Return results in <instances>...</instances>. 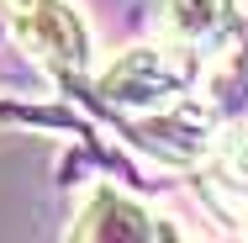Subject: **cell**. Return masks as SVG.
Wrapping results in <instances>:
<instances>
[{"mask_svg": "<svg viewBox=\"0 0 248 243\" xmlns=\"http://www.w3.org/2000/svg\"><path fill=\"white\" fill-rule=\"evenodd\" d=\"M238 21L232 0H158V37L169 53H206L217 48Z\"/></svg>", "mask_w": 248, "mask_h": 243, "instance_id": "4", "label": "cell"}, {"mask_svg": "<svg viewBox=\"0 0 248 243\" xmlns=\"http://www.w3.org/2000/svg\"><path fill=\"white\" fill-rule=\"evenodd\" d=\"M190 90V69L180 58H169L164 48H132L122 53L106 74H100V96L127 116H158L169 106H180Z\"/></svg>", "mask_w": 248, "mask_h": 243, "instance_id": "1", "label": "cell"}, {"mask_svg": "<svg viewBox=\"0 0 248 243\" xmlns=\"http://www.w3.org/2000/svg\"><path fill=\"white\" fill-rule=\"evenodd\" d=\"M69 238H95V243H164L180 238L169 222H158L148 206H138L132 195H122L116 185H95L79 201V217L69 227Z\"/></svg>", "mask_w": 248, "mask_h": 243, "instance_id": "3", "label": "cell"}, {"mask_svg": "<svg viewBox=\"0 0 248 243\" xmlns=\"http://www.w3.org/2000/svg\"><path fill=\"white\" fill-rule=\"evenodd\" d=\"M11 37L58 74H79L90 64V27L69 0H11Z\"/></svg>", "mask_w": 248, "mask_h": 243, "instance_id": "2", "label": "cell"}, {"mask_svg": "<svg viewBox=\"0 0 248 243\" xmlns=\"http://www.w3.org/2000/svg\"><path fill=\"white\" fill-rule=\"evenodd\" d=\"M143 143L164 159H174V164H196V159L211 153V127L196 111H185V100H180L158 116H143Z\"/></svg>", "mask_w": 248, "mask_h": 243, "instance_id": "5", "label": "cell"}]
</instances>
